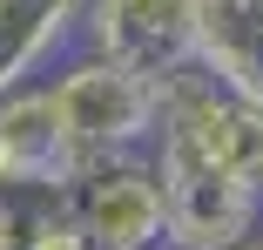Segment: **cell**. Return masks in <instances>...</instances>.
Here are the masks:
<instances>
[{"instance_id":"cell-9","label":"cell","mask_w":263,"mask_h":250,"mask_svg":"<svg viewBox=\"0 0 263 250\" xmlns=\"http://www.w3.org/2000/svg\"><path fill=\"white\" fill-rule=\"evenodd\" d=\"M54 196H27V189H0V250H41V230L54 223Z\"/></svg>"},{"instance_id":"cell-11","label":"cell","mask_w":263,"mask_h":250,"mask_svg":"<svg viewBox=\"0 0 263 250\" xmlns=\"http://www.w3.org/2000/svg\"><path fill=\"white\" fill-rule=\"evenodd\" d=\"M243 250H263V237H250V243H243Z\"/></svg>"},{"instance_id":"cell-3","label":"cell","mask_w":263,"mask_h":250,"mask_svg":"<svg viewBox=\"0 0 263 250\" xmlns=\"http://www.w3.org/2000/svg\"><path fill=\"white\" fill-rule=\"evenodd\" d=\"M155 142L182 149L189 163L263 196V102H243V95L216 88L202 68L162 81V129H155Z\"/></svg>"},{"instance_id":"cell-4","label":"cell","mask_w":263,"mask_h":250,"mask_svg":"<svg viewBox=\"0 0 263 250\" xmlns=\"http://www.w3.org/2000/svg\"><path fill=\"white\" fill-rule=\"evenodd\" d=\"M155 176H162V223H169V250H243L250 237H263V196L189 163L182 149L148 142Z\"/></svg>"},{"instance_id":"cell-8","label":"cell","mask_w":263,"mask_h":250,"mask_svg":"<svg viewBox=\"0 0 263 250\" xmlns=\"http://www.w3.org/2000/svg\"><path fill=\"white\" fill-rule=\"evenodd\" d=\"M196 68L243 102H263V0H196Z\"/></svg>"},{"instance_id":"cell-2","label":"cell","mask_w":263,"mask_h":250,"mask_svg":"<svg viewBox=\"0 0 263 250\" xmlns=\"http://www.w3.org/2000/svg\"><path fill=\"white\" fill-rule=\"evenodd\" d=\"M54 203H61V217H68L95 250H169L162 176H155V156H148V149L81 156Z\"/></svg>"},{"instance_id":"cell-7","label":"cell","mask_w":263,"mask_h":250,"mask_svg":"<svg viewBox=\"0 0 263 250\" xmlns=\"http://www.w3.org/2000/svg\"><path fill=\"white\" fill-rule=\"evenodd\" d=\"M81 7L88 0H0V102L74 55Z\"/></svg>"},{"instance_id":"cell-1","label":"cell","mask_w":263,"mask_h":250,"mask_svg":"<svg viewBox=\"0 0 263 250\" xmlns=\"http://www.w3.org/2000/svg\"><path fill=\"white\" fill-rule=\"evenodd\" d=\"M47 102H54L61 135L74 156H122V149H148L162 129V81H148L122 61H101L88 47L47 75Z\"/></svg>"},{"instance_id":"cell-5","label":"cell","mask_w":263,"mask_h":250,"mask_svg":"<svg viewBox=\"0 0 263 250\" xmlns=\"http://www.w3.org/2000/svg\"><path fill=\"white\" fill-rule=\"evenodd\" d=\"M74 47L148 81H176L196 68V0H88Z\"/></svg>"},{"instance_id":"cell-6","label":"cell","mask_w":263,"mask_h":250,"mask_svg":"<svg viewBox=\"0 0 263 250\" xmlns=\"http://www.w3.org/2000/svg\"><path fill=\"white\" fill-rule=\"evenodd\" d=\"M74 142L54 122L47 102V75L34 88H14L0 102V189H27V196H61V183L74 176Z\"/></svg>"},{"instance_id":"cell-10","label":"cell","mask_w":263,"mask_h":250,"mask_svg":"<svg viewBox=\"0 0 263 250\" xmlns=\"http://www.w3.org/2000/svg\"><path fill=\"white\" fill-rule=\"evenodd\" d=\"M41 250H95V243H88V237H81V230H74L61 210H54V223L41 230Z\"/></svg>"}]
</instances>
